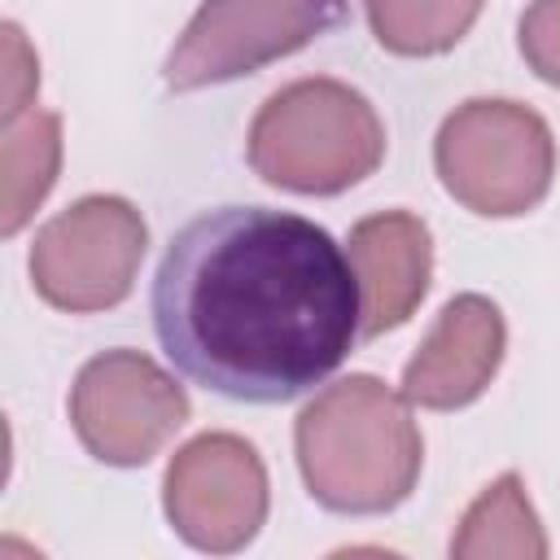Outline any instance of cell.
Wrapping results in <instances>:
<instances>
[{"instance_id":"obj_3","label":"cell","mask_w":560,"mask_h":560,"mask_svg":"<svg viewBox=\"0 0 560 560\" xmlns=\"http://www.w3.org/2000/svg\"><path fill=\"white\" fill-rule=\"evenodd\" d=\"M249 166L271 188L337 197L363 184L385 158V122L363 92L315 74L271 92L245 140Z\"/></svg>"},{"instance_id":"obj_6","label":"cell","mask_w":560,"mask_h":560,"mask_svg":"<svg viewBox=\"0 0 560 560\" xmlns=\"http://www.w3.org/2000/svg\"><path fill=\"white\" fill-rule=\"evenodd\" d=\"M350 0H201L166 52L162 79L171 92H201L245 79L346 18Z\"/></svg>"},{"instance_id":"obj_14","label":"cell","mask_w":560,"mask_h":560,"mask_svg":"<svg viewBox=\"0 0 560 560\" xmlns=\"http://www.w3.org/2000/svg\"><path fill=\"white\" fill-rule=\"evenodd\" d=\"M516 44L525 66L542 83L560 88V0H529L516 22Z\"/></svg>"},{"instance_id":"obj_15","label":"cell","mask_w":560,"mask_h":560,"mask_svg":"<svg viewBox=\"0 0 560 560\" xmlns=\"http://www.w3.org/2000/svg\"><path fill=\"white\" fill-rule=\"evenodd\" d=\"M39 92V61L26 48L18 22H4V122L22 118Z\"/></svg>"},{"instance_id":"obj_4","label":"cell","mask_w":560,"mask_h":560,"mask_svg":"<svg viewBox=\"0 0 560 560\" xmlns=\"http://www.w3.org/2000/svg\"><path fill=\"white\" fill-rule=\"evenodd\" d=\"M442 188L481 219L529 214L556 175V136L547 118L508 96L455 105L433 140Z\"/></svg>"},{"instance_id":"obj_9","label":"cell","mask_w":560,"mask_h":560,"mask_svg":"<svg viewBox=\"0 0 560 560\" xmlns=\"http://www.w3.org/2000/svg\"><path fill=\"white\" fill-rule=\"evenodd\" d=\"M503 350H508L503 311L486 293H455L438 311L416 354L407 359L402 394L424 411H459L490 389Z\"/></svg>"},{"instance_id":"obj_2","label":"cell","mask_w":560,"mask_h":560,"mask_svg":"<svg viewBox=\"0 0 560 560\" xmlns=\"http://www.w3.org/2000/svg\"><path fill=\"white\" fill-rule=\"evenodd\" d=\"M306 494L337 516H385L420 481L424 438L402 389L354 372L324 385L293 420Z\"/></svg>"},{"instance_id":"obj_12","label":"cell","mask_w":560,"mask_h":560,"mask_svg":"<svg viewBox=\"0 0 560 560\" xmlns=\"http://www.w3.org/2000/svg\"><path fill=\"white\" fill-rule=\"evenodd\" d=\"M61 171V118L52 109H26L4 122L0 140V236H18Z\"/></svg>"},{"instance_id":"obj_8","label":"cell","mask_w":560,"mask_h":560,"mask_svg":"<svg viewBox=\"0 0 560 560\" xmlns=\"http://www.w3.org/2000/svg\"><path fill=\"white\" fill-rule=\"evenodd\" d=\"M267 464L241 433H197L162 477V512L171 529L210 556H232L267 525Z\"/></svg>"},{"instance_id":"obj_7","label":"cell","mask_w":560,"mask_h":560,"mask_svg":"<svg viewBox=\"0 0 560 560\" xmlns=\"http://www.w3.org/2000/svg\"><path fill=\"white\" fill-rule=\"evenodd\" d=\"M192 407L184 385L140 350H105L88 359L70 385V424L83 451L109 468L149 464Z\"/></svg>"},{"instance_id":"obj_10","label":"cell","mask_w":560,"mask_h":560,"mask_svg":"<svg viewBox=\"0 0 560 560\" xmlns=\"http://www.w3.org/2000/svg\"><path fill=\"white\" fill-rule=\"evenodd\" d=\"M346 258L359 284V332L372 341L402 328L433 280V236L411 210H376L346 236Z\"/></svg>"},{"instance_id":"obj_1","label":"cell","mask_w":560,"mask_h":560,"mask_svg":"<svg viewBox=\"0 0 560 560\" xmlns=\"http://www.w3.org/2000/svg\"><path fill=\"white\" fill-rule=\"evenodd\" d=\"M149 315L184 381L254 407L324 385L363 337L346 249L271 206L188 219L158 262Z\"/></svg>"},{"instance_id":"obj_5","label":"cell","mask_w":560,"mask_h":560,"mask_svg":"<svg viewBox=\"0 0 560 560\" xmlns=\"http://www.w3.org/2000/svg\"><path fill=\"white\" fill-rule=\"evenodd\" d=\"M149 249L144 214L114 192H92L52 214L31 245L35 293L70 315H92L118 306Z\"/></svg>"},{"instance_id":"obj_13","label":"cell","mask_w":560,"mask_h":560,"mask_svg":"<svg viewBox=\"0 0 560 560\" xmlns=\"http://www.w3.org/2000/svg\"><path fill=\"white\" fill-rule=\"evenodd\" d=\"M363 9L385 52L438 57L451 52L472 31L486 0H363Z\"/></svg>"},{"instance_id":"obj_11","label":"cell","mask_w":560,"mask_h":560,"mask_svg":"<svg viewBox=\"0 0 560 560\" xmlns=\"http://www.w3.org/2000/svg\"><path fill=\"white\" fill-rule=\"evenodd\" d=\"M547 534L542 521L525 494L521 472H499L459 516L451 534V556L455 560H542Z\"/></svg>"}]
</instances>
